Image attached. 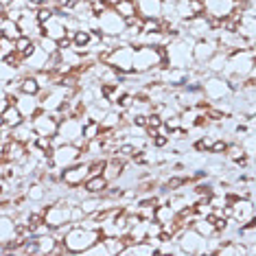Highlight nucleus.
Listing matches in <instances>:
<instances>
[{
	"label": "nucleus",
	"instance_id": "nucleus-1",
	"mask_svg": "<svg viewBox=\"0 0 256 256\" xmlns=\"http://www.w3.org/2000/svg\"><path fill=\"white\" fill-rule=\"evenodd\" d=\"M164 66V46H134L132 70L134 74H149L156 68Z\"/></svg>",
	"mask_w": 256,
	"mask_h": 256
},
{
	"label": "nucleus",
	"instance_id": "nucleus-2",
	"mask_svg": "<svg viewBox=\"0 0 256 256\" xmlns=\"http://www.w3.org/2000/svg\"><path fill=\"white\" fill-rule=\"evenodd\" d=\"M193 38L180 36L176 40H171L164 46V66L171 68H190L193 66Z\"/></svg>",
	"mask_w": 256,
	"mask_h": 256
},
{
	"label": "nucleus",
	"instance_id": "nucleus-3",
	"mask_svg": "<svg viewBox=\"0 0 256 256\" xmlns=\"http://www.w3.org/2000/svg\"><path fill=\"white\" fill-rule=\"evenodd\" d=\"M98 238H103L101 230H90V228H84V226L79 224H70V228L68 232L64 234L62 243L64 248H66V254H81L88 250L92 243H96Z\"/></svg>",
	"mask_w": 256,
	"mask_h": 256
},
{
	"label": "nucleus",
	"instance_id": "nucleus-4",
	"mask_svg": "<svg viewBox=\"0 0 256 256\" xmlns=\"http://www.w3.org/2000/svg\"><path fill=\"white\" fill-rule=\"evenodd\" d=\"M81 160V149L72 142H62L48 154L46 158V168H55V171H64L66 166L74 164Z\"/></svg>",
	"mask_w": 256,
	"mask_h": 256
},
{
	"label": "nucleus",
	"instance_id": "nucleus-5",
	"mask_svg": "<svg viewBox=\"0 0 256 256\" xmlns=\"http://www.w3.org/2000/svg\"><path fill=\"white\" fill-rule=\"evenodd\" d=\"M96 31L103 38H120L125 31V18L110 7L96 16Z\"/></svg>",
	"mask_w": 256,
	"mask_h": 256
},
{
	"label": "nucleus",
	"instance_id": "nucleus-6",
	"mask_svg": "<svg viewBox=\"0 0 256 256\" xmlns=\"http://www.w3.org/2000/svg\"><path fill=\"white\" fill-rule=\"evenodd\" d=\"M202 94L210 103L224 101V98L232 96V88L226 77H221V74H208L206 79H202Z\"/></svg>",
	"mask_w": 256,
	"mask_h": 256
},
{
	"label": "nucleus",
	"instance_id": "nucleus-7",
	"mask_svg": "<svg viewBox=\"0 0 256 256\" xmlns=\"http://www.w3.org/2000/svg\"><path fill=\"white\" fill-rule=\"evenodd\" d=\"M132 57H134V46L132 44H116L106 57V64L112 66L118 74H130L132 70Z\"/></svg>",
	"mask_w": 256,
	"mask_h": 256
},
{
	"label": "nucleus",
	"instance_id": "nucleus-8",
	"mask_svg": "<svg viewBox=\"0 0 256 256\" xmlns=\"http://www.w3.org/2000/svg\"><path fill=\"white\" fill-rule=\"evenodd\" d=\"M81 130H84V125H81V120L77 116H68V118H64L60 127H57V138H60L62 142H72V144H77L79 149H84L86 140H84Z\"/></svg>",
	"mask_w": 256,
	"mask_h": 256
},
{
	"label": "nucleus",
	"instance_id": "nucleus-9",
	"mask_svg": "<svg viewBox=\"0 0 256 256\" xmlns=\"http://www.w3.org/2000/svg\"><path fill=\"white\" fill-rule=\"evenodd\" d=\"M176 243L182 248L184 254H208V238H204L202 234H197L190 226L180 232L178 238H176Z\"/></svg>",
	"mask_w": 256,
	"mask_h": 256
},
{
	"label": "nucleus",
	"instance_id": "nucleus-10",
	"mask_svg": "<svg viewBox=\"0 0 256 256\" xmlns=\"http://www.w3.org/2000/svg\"><path fill=\"white\" fill-rule=\"evenodd\" d=\"M90 178V171H88V160H79L74 164L66 166L64 171L60 173V182L68 188H77Z\"/></svg>",
	"mask_w": 256,
	"mask_h": 256
},
{
	"label": "nucleus",
	"instance_id": "nucleus-11",
	"mask_svg": "<svg viewBox=\"0 0 256 256\" xmlns=\"http://www.w3.org/2000/svg\"><path fill=\"white\" fill-rule=\"evenodd\" d=\"M230 208H232V219H234L238 226L256 219L254 200H248V197H234V200L230 202Z\"/></svg>",
	"mask_w": 256,
	"mask_h": 256
},
{
	"label": "nucleus",
	"instance_id": "nucleus-12",
	"mask_svg": "<svg viewBox=\"0 0 256 256\" xmlns=\"http://www.w3.org/2000/svg\"><path fill=\"white\" fill-rule=\"evenodd\" d=\"M219 50L217 46V31L210 33V38L195 40L193 42V64H206Z\"/></svg>",
	"mask_w": 256,
	"mask_h": 256
},
{
	"label": "nucleus",
	"instance_id": "nucleus-13",
	"mask_svg": "<svg viewBox=\"0 0 256 256\" xmlns=\"http://www.w3.org/2000/svg\"><path fill=\"white\" fill-rule=\"evenodd\" d=\"M236 0H204V16L212 20H226L236 9Z\"/></svg>",
	"mask_w": 256,
	"mask_h": 256
},
{
	"label": "nucleus",
	"instance_id": "nucleus-14",
	"mask_svg": "<svg viewBox=\"0 0 256 256\" xmlns=\"http://www.w3.org/2000/svg\"><path fill=\"white\" fill-rule=\"evenodd\" d=\"M31 125H33V132H36V136H55L57 127H60V123L53 118V114L44 112V110H40V112L33 116Z\"/></svg>",
	"mask_w": 256,
	"mask_h": 256
},
{
	"label": "nucleus",
	"instance_id": "nucleus-15",
	"mask_svg": "<svg viewBox=\"0 0 256 256\" xmlns=\"http://www.w3.org/2000/svg\"><path fill=\"white\" fill-rule=\"evenodd\" d=\"M18 26H20L22 36H26V38H31V40H38L40 36H42V24H40L36 11H31V9H26L24 14L20 16Z\"/></svg>",
	"mask_w": 256,
	"mask_h": 256
},
{
	"label": "nucleus",
	"instance_id": "nucleus-16",
	"mask_svg": "<svg viewBox=\"0 0 256 256\" xmlns=\"http://www.w3.org/2000/svg\"><path fill=\"white\" fill-rule=\"evenodd\" d=\"M14 106L18 108V112L22 114V118H33L40 110V98L36 94H22V92H18L14 98Z\"/></svg>",
	"mask_w": 256,
	"mask_h": 256
},
{
	"label": "nucleus",
	"instance_id": "nucleus-17",
	"mask_svg": "<svg viewBox=\"0 0 256 256\" xmlns=\"http://www.w3.org/2000/svg\"><path fill=\"white\" fill-rule=\"evenodd\" d=\"M234 31L238 33L241 38H246L250 46H254V38H256V22H254V11H241L236 20V26Z\"/></svg>",
	"mask_w": 256,
	"mask_h": 256
},
{
	"label": "nucleus",
	"instance_id": "nucleus-18",
	"mask_svg": "<svg viewBox=\"0 0 256 256\" xmlns=\"http://www.w3.org/2000/svg\"><path fill=\"white\" fill-rule=\"evenodd\" d=\"M127 162H130V160H120L118 156H108V158H106V166H103V173H101V176L106 178L110 184L116 182V180L123 176Z\"/></svg>",
	"mask_w": 256,
	"mask_h": 256
},
{
	"label": "nucleus",
	"instance_id": "nucleus-19",
	"mask_svg": "<svg viewBox=\"0 0 256 256\" xmlns=\"http://www.w3.org/2000/svg\"><path fill=\"white\" fill-rule=\"evenodd\" d=\"M28 151H26V144L20 142V140H14V138H9L7 142H4V160H11L16 162V164H22V162L26 160Z\"/></svg>",
	"mask_w": 256,
	"mask_h": 256
},
{
	"label": "nucleus",
	"instance_id": "nucleus-20",
	"mask_svg": "<svg viewBox=\"0 0 256 256\" xmlns=\"http://www.w3.org/2000/svg\"><path fill=\"white\" fill-rule=\"evenodd\" d=\"M9 136L14 138V140H20V142H33L36 140V132H33V125H31V118H24V120H20L18 125H14L11 127V132H9Z\"/></svg>",
	"mask_w": 256,
	"mask_h": 256
},
{
	"label": "nucleus",
	"instance_id": "nucleus-21",
	"mask_svg": "<svg viewBox=\"0 0 256 256\" xmlns=\"http://www.w3.org/2000/svg\"><path fill=\"white\" fill-rule=\"evenodd\" d=\"M81 186H84V190H86L88 195H92V197H101V195L108 190L110 182H108V180L103 178V176H90Z\"/></svg>",
	"mask_w": 256,
	"mask_h": 256
},
{
	"label": "nucleus",
	"instance_id": "nucleus-22",
	"mask_svg": "<svg viewBox=\"0 0 256 256\" xmlns=\"http://www.w3.org/2000/svg\"><path fill=\"white\" fill-rule=\"evenodd\" d=\"M18 90L22 92V94H40L42 92V88H40L38 79L33 77V72H22L18 77Z\"/></svg>",
	"mask_w": 256,
	"mask_h": 256
},
{
	"label": "nucleus",
	"instance_id": "nucleus-23",
	"mask_svg": "<svg viewBox=\"0 0 256 256\" xmlns=\"http://www.w3.org/2000/svg\"><path fill=\"white\" fill-rule=\"evenodd\" d=\"M151 256V254H156V248L151 246V243L144 238V241H136V243H130V246H125V250H123V254L120 256Z\"/></svg>",
	"mask_w": 256,
	"mask_h": 256
},
{
	"label": "nucleus",
	"instance_id": "nucleus-24",
	"mask_svg": "<svg viewBox=\"0 0 256 256\" xmlns=\"http://www.w3.org/2000/svg\"><path fill=\"white\" fill-rule=\"evenodd\" d=\"M226 62H228V53H226V50H217V53H214L210 60L204 64V66H206L208 72L221 74V72H224V68H226Z\"/></svg>",
	"mask_w": 256,
	"mask_h": 256
},
{
	"label": "nucleus",
	"instance_id": "nucleus-25",
	"mask_svg": "<svg viewBox=\"0 0 256 256\" xmlns=\"http://www.w3.org/2000/svg\"><path fill=\"white\" fill-rule=\"evenodd\" d=\"M190 228H193L197 234H202L204 238L217 236V230H214L212 221H208L206 217H195V219H193V224H190Z\"/></svg>",
	"mask_w": 256,
	"mask_h": 256
},
{
	"label": "nucleus",
	"instance_id": "nucleus-26",
	"mask_svg": "<svg viewBox=\"0 0 256 256\" xmlns=\"http://www.w3.org/2000/svg\"><path fill=\"white\" fill-rule=\"evenodd\" d=\"M36 238V246H38V254H53L55 246L60 241L53 236V232H46V234H40V236H33Z\"/></svg>",
	"mask_w": 256,
	"mask_h": 256
},
{
	"label": "nucleus",
	"instance_id": "nucleus-27",
	"mask_svg": "<svg viewBox=\"0 0 256 256\" xmlns=\"http://www.w3.org/2000/svg\"><path fill=\"white\" fill-rule=\"evenodd\" d=\"M0 36L9 38V40H18L22 36L18 22H14V20H9V18H0Z\"/></svg>",
	"mask_w": 256,
	"mask_h": 256
},
{
	"label": "nucleus",
	"instance_id": "nucleus-28",
	"mask_svg": "<svg viewBox=\"0 0 256 256\" xmlns=\"http://www.w3.org/2000/svg\"><path fill=\"white\" fill-rule=\"evenodd\" d=\"M112 9L116 11V14L123 16V18H132V16H138L136 2H134V0H114V2H112Z\"/></svg>",
	"mask_w": 256,
	"mask_h": 256
},
{
	"label": "nucleus",
	"instance_id": "nucleus-29",
	"mask_svg": "<svg viewBox=\"0 0 256 256\" xmlns=\"http://www.w3.org/2000/svg\"><path fill=\"white\" fill-rule=\"evenodd\" d=\"M18 74H20L18 68L11 66V64H9L7 60H0V81H2V84H7V81L16 79Z\"/></svg>",
	"mask_w": 256,
	"mask_h": 256
},
{
	"label": "nucleus",
	"instance_id": "nucleus-30",
	"mask_svg": "<svg viewBox=\"0 0 256 256\" xmlns=\"http://www.w3.org/2000/svg\"><path fill=\"white\" fill-rule=\"evenodd\" d=\"M0 116H2L4 125H9V127H14V125H18L20 120H24V118H22V114L18 112V108H16L14 103H11V106H9L7 110H4V112L0 114Z\"/></svg>",
	"mask_w": 256,
	"mask_h": 256
},
{
	"label": "nucleus",
	"instance_id": "nucleus-31",
	"mask_svg": "<svg viewBox=\"0 0 256 256\" xmlns=\"http://www.w3.org/2000/svg\"><path fill=\"white\" fill-rule=\"evenodd\" d=\"M33 46H36V40H31L26 36H20L18 40H16V53H20L22 57H26L33 50Z\"/></svg>",
	"mask_w": 256,
	"mask_h": 256
},
{
	"label": "nucleus",
	"instance_id": "nucleus-32",
	"mask_svg": "<svg viewBox=\"0 0 256 256\" xmlns=\"http://www.w3.org/2000/svg\"><path fill=\"white\" fill-rule=\"evenodd\" d=\"M81 134H84V140H92V138H98V134H101V123H96V120H86Z\"/></svg>",
	"mask_w": 256,
	"mask_h": 256
},
{
	"label": "nucleus",
	"instance_id": "nucleus-33",
	"mask_svg": "<svg viewBox=\"0 0 256 256\" xmlns=\"http://www.w3.org/2000/svg\"><path fill=\"white\" fill-rule=\"evenodd\" d=\"M36 44L44 50L46 55H55L57 50H60V48H57V42H55V40H50V38H46V36H40V38L36 40Z\"/></svg>",
	"mask_w": 256,
	"mask_h": 256
},
{
	"label": "nucleus",
	"instance_id": "nucleus-34",
	"mask_svg": "<svg viewBox=\"0 0 256 256\" xmlns=\"http://www.w3.org/2000/svg\"><path fill=\"white\" fill-rule=\"evenodd\" d=\"M11 53H16V40H9V38L0 36V60L9 57Z\"/></svg>",
	"mask_w": 256,
	"mask_h": 256
},
{
	"label": "nucleus",
	"instance_id": "nucleus-35",
	"mask_svg": "<svg viewBox=\"0 0 256 256\" xmlns=\"http://www.w3.org/2000/svg\"><path fill=\"white\" fill-rule=\"evenodd\" d=\"M31 2H38V4H42V2H44V0H31Z\"/></svg>",
	"mask_w": 256,
	"mask_h": 256
},
{
	"label": "nucleus",
	"instance_id": "nucleus-36",
	"mask_svg": "<svg viewBox=\"0 0 256 256\" xmlns=\"http://www.w3.org/2000/svg\"><path fill=\"white\" fill-rule=\"evenodd\" d=\"M0 136H2V134H0Z\"/></svg>",
	"mask_w": 256,
	"mask_h": 256
}]
</instances>
